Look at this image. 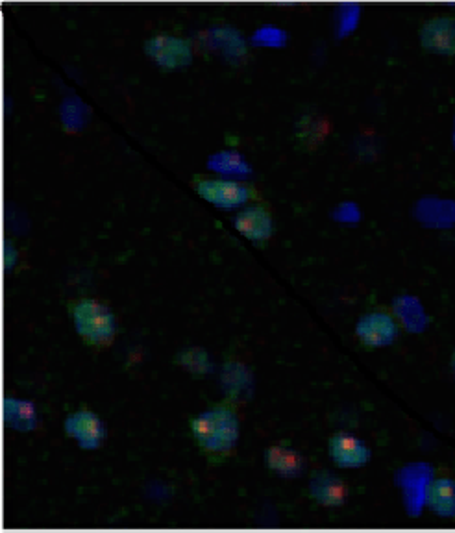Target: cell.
Masks as SVG:
<instances>
[{"instance_id":"cell-1","label":"cell","mask_w":455,"mask_h":533,"mask_svg":"<svg viewBox=\"0 0 455 533\" xmlns=\"http://www.w3.org/2000/svg\"><path fill=\"white\" fill-rule=\"evenodd\" d=\"M191 435L211 465H222L234 456L239 441V413L234 400H222L189 422Z\"/></svg>"},{"instance_id":"cell-2","label":"cell","mask_w":455,"mask_h":533,"mask_svg":"<svg viewBox=\"0 0 455 533\" xmlns=\"http://www.w3.org/2000/svg\"><path fill=\"white\" fill-rule=\"evenodd\" d=\"M74 328L89 348L111 347L117 335V319L113 311L97 298H74L67 304Z\"/></svg>"},{"instance_id":"cell-3","label":"cell","mask_w":455,"mask_h":533,"mask_svg":"<svg viewBox=\"0 0 455 533\" xmlns=\"http://www.w3.org/2000/svg\"><path fill=\"white\" fill-rule=\"evenodd\" d=\"M191 186L197 191L200 199L208 200L213 206L221 210H234L250 202L261 200L258 187L237 180H226L221 176H208V174H195Z\"/></svg>"},{"instance_id":"cell-4","label":"cell","mask_w":455,"mask_h":533,"mask_svg":"<svg viewBox=\"0 0 455 533\" xmlns=\"http://www.w3.org/2000/svg\"><path fill=\"white\" fill-rule=\"evenodd\" d=\"M402 324L394 311L389 308H372L365 311L356 324L357 341L361 347L374 348L391 347L400 337Z\"/></svg>"},{"instance_id":"cell-5","label":"cell","mask_w":455,"mask_h":533,"mask_svg":"<svg viewBox=\"0 0 455 533\" xmlns=\"http://www.w3.org/2000/svg\"><path fill=\"white\" fill-rule=\"evenodd\" d=\"M234 226L248 241L256 243L258 247H265L274 236V219L269 202L256 200L246 204L245 208L235 215Z\"/></svg>"},{"instance_id":"cell-6","label":"cell","mask_w":455,"mask_h":533,"mask_svg":"<svg viewBox=\"0 0 455 533\" xmlns=\"http://www.w3.org/2000/svg\"><path fill=\"white\" fill-rule=\"evenodd\" d=\"M145 52L152 62L158 63L163 69H180L191 63L193 50L191 43L184 38H176L169 34H161L148 39Z\"/></svg>"},{"instance_id":"cell-7","label":"cell","mask_w":455,"mask_h":533,"mask_svg":"<svg viewBox=\"0 0 455 533\" xmlns=\"http://www.w3.org/2000/svg\"><path fill=\"white\" fill-rule=\"evenodd\" d=\"M65 435L76 439L80 448L84 450H97L102 447L106 439V428L104 422L100 421L99 415L95 411L80 408L78 411L71 413L65 419Z\"/></svg>"},{"instance_id":"cell-8","label":"cell","mask_w":455,"mask_h":533,"mask_svg":"<svg viewBox=\"0 0 455 533\" xmlns=\"http://www.w3.org/2000/svg\"><path fill=\"white\" fill-rule=\"evenodd\" d=\"M328 452L339 469H359L365 467L372 458L370 448L356 435L346 432H337L330 437Z\"/></svg>"},{"instance_id":"cell-9","label":"cell","mask_w":455,"mask_h":533,"mask_svg":"<svg viewBox=\"0 0 455 533\" xmlns=\"http://www.w3.org/2000/svg\"><path fill=\"white\" fill-rule=\"evenodd\" d=\"M309 498L324 508L345 506L348 500V485L332 471H315L309 476Z\"/></svg>"},{"instance_id":"cell-10","label":"cell","mask_w":455,"mask_h":533,"mask_svg":"<svg viewBox=\"0 0 455 533\" xmlns=\"http://www.w3.org/2000/svg\"><path fill=\"white\" fill-rule=\"evenodd\" d=\"M420 43L424 50L443 56H454V17H433L420 28Z\"/></svg>"},{"instance_id":"cell-11","label":"cell","mask_w":455,"mask_h":533,"mask_svg":"<svg viewBox=\"0 0 455 533\" xmlns=\"http://www.w3.org/2000/svg\"><path fill=\"white\" fill-rule=\"evenodd\" d=\"M265 463L267 469L280 478H298L306 469V461L302 454L287 443H274L265 450Z\"/></svg>"},{"instance_id":"cell-12","label":"cell","mask_w":455,"mask_h":533,"mask_svg":"<svg viewBox=\"0 0 455 533\" xmlns=\"http://www.w3.org/2000/svg\"><path fill=\"white\" fill-rule=\"evenodd\" d=\"M455 485L452 478H437L428 489V508L443 519H454Z\"/></svg>"},{"instance_id":"cell-13","label":"cell","mask_w":455,"mask_h":533,"mask_svg":"<svg viewBox=\"0 0 455 533\" xmlns=\"http://www.w3.org/2000/svg\"><path fill=\"white\" fill-rule=\"evenodd\" d=\"M4 419L6 422L19 430V432H30L37 424V415L34 406L25 400L17 398H6L4 402Z\"/></svg>"},{"instance_id":"cell-14","label":"cell","mask_w":455,"mask_h":533,"mask_svg":"<svg viewBox=\"0 0 455 533\" xmlns=\"http://www.w3.org/2000/svg\"><path fill=\"white\" fill-rule=\"evenodd\" d=\"M176 363H180L182 367H185L187 371L195 376H202L206 372L210 371V358L204 350L200 348H191V350H185L178 358Z\"/></svg>"}]
</instances>
